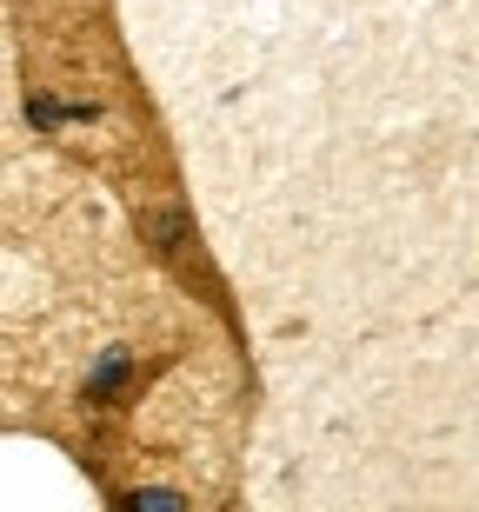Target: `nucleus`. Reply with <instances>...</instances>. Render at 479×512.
Instances as JSON below:
<instances>
[{"label":"nucleus","instance_id":"f257e3e1","mask_svg":"<svg viewBox=\"0 0 479 512\" xmlns=\"http://www.w3.org/2000/svg\"><path fill=\"white\" fill-rule=\"evenodd\" d=\"M127 373H134V353L127 346H107L94 360V373H87V393H114V386H127Z\"/></svg>","mask_w":479,"mask_h":512},{"label":"nucleus","instance_id":"7ed1b4c3","mask_svg":"<svg viewBox=\"0 0 479 512\" xmlns=\"http://www.w3.org/2000/svg\"><path fill=\"white\" fill-rule=\"evenodd\" d=\"M147 233L160 240V253H173L180 240H187V220H180V213H160V220H147Z\"/></svg>","mask_w":479,"mask_h":512},{"label":"nucleus","instance_id":"f03ea898","mask_svg":"<svg viewBox=\"0 0 479 512\" xmlns=\"http://www.w3.org/2000/svg\"><path fill=\"white\" fill-rule=\"evenodd\" d=\"M120 506H127V512H193L187 493H173V486H134Z\"/></svg>","mask_w":479,"mask_h":512}]
</instances>
